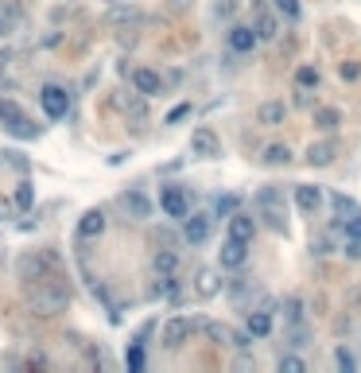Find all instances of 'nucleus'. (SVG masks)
<instances>
[{"instance_id":"obj_1","label":"nucleus","mask_w":361,"mask_h":373,"mask_svg":"<svg viewBox=\"0 0 361 373\" xmlns=\"http://www.w3.org/2000/svg\"><path fill=\"white\" fill-rule=\"evenodd\" d=\"M23 303H28V311L35 315V319H55V315H62L70 308V288H67L62 276H51V272H47L39 284L23 288Z\"/></svg>"},{"instance_id":"obj_2","label":"nucleus","mask_w":361,"mask_h":373,"mask_svg":"<svg viewBox=\"0 0 361 373\" xmlns=\"http://www.w3.org/2000/svg\"><path fill=\"white\" fill-rule=\"evenodd\" d=\"M257 210H260V218H265L276 234H288V202H284V190L276 183L257 190Z\"/></svg>"},{"instance_id":"obj_3","label":"nucleus","mask_w":361,"mask_h":373,"mask_svg":"<svg viewBox=\"0 0 361 373\" xmlns=\"http://www.w3.org/2000/svg\"><path fill=\"white\" fill-rule=\"evenodd\" d=\"M202 330H206V338H210V342H214V346H226V350H245V346L252 342L249 327H245V330H233L229 323H221V319L202 323Z\"/></svg>"},{"instance_id":"obj_4","label":"nucleus","mask_w":361,"mask_h":373,"mask_svg":"<svg viewBox=\"0 0 361 373\" xmlns=\"http://www.w3.org/2000/svg\"><path fill=\"white\" fill-rule=\"evenodd\" d=\"M0 121H4L8 132H16V136H23V140H35L39 136V124H31V117L12 102V97H0Z\"/></svg>"},{"instance_id":"obj_5","label":"nucleus","mask_w":361,"mask_h":373,"mask_svg":"<svg viewBox=\"0 0 361 373\" xmlns=\"http://www.w3.org/2000/svg\"><path fill=\"white\" fill-rule=\"evenodd\" d=\"M194 330H202L199 319H191V315H175V319L163 323V346H167V350H179V346H187L194 338Z\"/></svg>"},{"instance_id":"obj_6","label":"nucleus","mask_w":361,"mask_h":373,"mask_svg":"<svg viewBox=\"0 0 361 373\" xmlns=\"http://www.w3.org/2000/svg\"><path fill=\"white\" fill-rule=\"evenodd\" d=\"M214 210H194L183 218V242L187 245H206L210 234H214Z\"/></svg>"},{"instance_id":"obj_7","label":"nucleus","mask_w":361,"mask_h":373,"mask_svg":"<svg viewBox=\"0 0 361 373\" xmlns=\"http://www.w3.org/2000/svg\"><path fill=\"white\" fill-rule=\"evenodd\" d=\"M117 206H121V214H125V218H133V222H148V218H152V210H155L152 198H148L144 190H136V187L121 190Z\"/></svg>"},{"instance_id":"obj_8","label":"nucleus","mask_w":361,"mask_h":373,"mask_svg":"<svg viewBox=\"0 0 361 373\" xmlns=\"http://www.w3.org/2000/svg\"><path fill=\"white\" fill-rule=\"evenodd\" d=\"M51 272V261L39 253H20V261H16V280H20L23 288L28 284H39V280Z\"/></svg>"},{"instance_id":"obj_9","label":"nucleus","mask_w":361,"mask_h":373,"mask_svg":"<svg viewBox=\"0 0 361 373\" xmlns=\"http://www.w3.org/2000/svg\"><path fill=\"white\" fill-rule=\"evenodd\" d=\"M39 105H43L47 121H62L70 113V94L67 86H43L39 90Z\"/></svg>"},{"instance_id":"obj_10","label":"nucleus","mask_w":361,"mask_h":373,"mask_svg":"<svg viewBox=\"0 0 361 373\" xmlns=\"http://www.w3.org/2000/svg\"><path fill=\"white\" fill-rule=\"evenodd\" d=\"M272 323H276V300L257 303V308L245 315V327H249L252 338H268V335H272Z\"/></svg>"},{"instance_id":"obj_11","label":"nucleus","mask_w":361,"mask_h":373,"mask_svg":"<svg viewBox=\"0 0 361 373\" xmlns=\"http://www.w3.org/2000/svg\"><path fill=\"white\" fill-rule=\"evenodd\" d=\"M160 206H163V214H167V218H175V222H183L187 214H191V198H187V190L175 187V183H167V187L160 190Z\"/></svg>"},{"instance_id":"obj_12","label":"nucleus","mask_w":361,"mask_h":373,"mask_svg":"<svg viewBox=\"0 0 361 373\" xmlns=\"http://www.w3.org/2000/svg\"><path fill=\"white\" fill-rule=\"evenodd\" d=\"M245 261H249V242L229 237V242L221 245V253H218V264H221V269H229V272H241Z\"/></svg>"},{"instance_id":"obj_13","label":"nucleus","mask_w":361,"mask_h":373,"mask_svg":"<svg viewBox=\"0 0 361 373\" xmlns=\"http://www.w3.org/2000/svg\"><path fill=\"white\" fill-rule=\"evenodd\" d=\"M128 78H133V90L144 97H155L163 94V78L152 70V66H136V70H128Z\"/></svg>"},{"instance_id":"obj_14","label":"nucleus","mask_w":361,"mask_h":373,"mask_svg":"<svg viewBox=\"0 0 361 373\" xmlns=\"http://www.w3.org/2000/svg\"><path fill=\"white\" fill-rule=\"evenodd\" d=\"M191 152H194V156H206V160H218V156H221V140H218V132H214V129H194V136H191Z\"/></svg>"},{"instance_id":"obj_15","label":"nucleus","mask_w":361,"mask_h":373,"mask_svg":"<svg viewBox=\"0 0 361 373\" xmlns=\"http://www.w3.org/2000/svg\"><path fill=\"white\" fill-rule=\"evenodd\" d=\"M323 198L326 195H323V187H318V183H299V187L291 190V202L299 206L303 214H315L318 206H323Z\"/></svg>"},{"instance_id":"obj_16","label":"nucleus","mask_w":361,"mask_h":373,"mask_svg":"<svg viewBox=\"0 0 361 373\" xmlns=\"http://www.w3.org/2000/svg\"><path fill=\"white\" fill-rule=\"evenodd\" d=\"M221 288H226V280H221L218 269H199L194 272V292H199V300H214Z\"/></svg>"},{"instance_id":"obj_17","label":"nucleus","mask_w":361,"mask_h":373,"mask_svg":"<svg viewBox=\"0 0 361 373\" xmlns=\"http://www.w3.org/2000/svg\"><path fill=\"white\" fill-rule=\"evenodd\" d=\"M226 43H229V51H233V55H249L260 39H257V31H252V28L233 23V28H229V36H226Z\"/></svg>"},{"instance_id":"obj_18","label":"nucleus","mask_w":361,"mask_h":373,"mask_svg":"<svg viewBox=\"0 0 361 373\" xmlns=\"http://www.w3.org/2000/svg\"><path fill=\"white\" fill-rule=\"evenodd\" d=\"M105 226H109V222H105V210H86L78 218V237L82 242H94V237L105 234Z\"/></svg>"},{"instance_id":"obj_19","label":"nucleus","mask_w":361,"mask_h":373,"mask_svg":"<svg viewBox=\"0 0 361 373\" xmlns=\"http://www.w3.org/2000/svg\"><path fill=\"white\" fill-rule=\"evenodd\" d=\"M252 31H257L260 43H272V39L280 36V16L268 12V8H260V12H257V23H252Z\"/></svg>"},{"instance_id":"obj_20","label":"nucleus","mask_w":361,"mask_h":373,"mask_svg":"<svg viewBox=\"0 0 361 373\" xmlns=\"http://www.w3.org/2000/svg\"><path fill=\"white\" fill-rule=\"evenodd\" d=\"M334 156H338V148H334L331 140H315V144L307 148V156H303V160H307L311 168H331Z\"/></svg>"},{"instance_id":"obj_21","label":"nucleus","mask_w":361,"mask_h":373,"mask_svg":"<svg viewBox=\"0 0 361 373\" xmlns=\"http://www.w3.org/2000/svg\"><path fill=\"white\" fill-rule=\"evenodd\" d=\"M179 264H183V256H179L175 249H155L152 253V272H167V276H175Z\"/></svg>"},{"instance_id":"obj_22","label":"nucleus","mask_w":361,"mask_h":373,"mask_svg":"<svg viewBox=\"0 0 361 373\" xmlns=\"http://www.w3.org/2000/svg\"><path fill=\"white\" fill-rule=\"evenodd\" d=\"M229 237H241V242H252L257 237V222L249 218V214L237 210L233 218H229Z\"/></svg>"},{"instance_id":"obj_23","label":"nucleus","mask_w":361,"mask_h":373,"mask_svg":"<svg viewBox=\"0 0 361 373\" xmlns=\"http://www.w3.org/2000/svg\"><path fill=\"white\" fill-rule=\"evenodd\" d=\"M260 160L272 163V168H288V163H291V148L288 144H268L265 152H260Z\"/></svg>"},{"instance_id":"obj_24","label":"nucleus","mask_w":361,"mask_h":373,"mask_svg":"<svg viewBox=\"0 0 361 373\" xmlns=\"http://www.w3.org/2000/svg\"><path fill=\"white\" fill-rule=\"evenodd\" d=\"M12 202H16V210L20 214L31 210V202H35V187H31V179H20V187L12 190Z\"/></svg>"},{"instance_id":"obj_25","label":"nucleus","mask_w":361,"mask_h":373,"mask_svg":"<svg viewBox=\"0 0 361 373\" xmlns=\"http://www.w3.org/2000/svg\"><path fill=\"white\" fill-rule=\"evenodd\" d=\"M284 117H288L284 102H265V105L257 109V121H260V124H284Z\"/></svg>"},{"instance_id":"obj_26","label":"nucleus","mask_w":361,"mask_h":373,"mask_svg":"<svg viewBox=\"0 0 361 373\" xmlns=\"http://www.w3.org/2000/svg\"><path fill=\"white\" fill-rule=\"evenodd\" d=\"M128 369L133 373L148 369V342H140V338H133V346H128Z\"/></svg>"},{"instance_id":"obj_27","label":"nucleus","mask_w":361,"mask_h":373,"mask_svg":"<svg viewBox=\"0 0 361 373\" xmlns=\"http://www.w3.org/2000/svg\"><path fill=\"white\" fill-rule=\"evenodd\" d=\"M338 124H342V113L334 109V105H331V109H326V105H323V109H315V129H323V132H334V129H338Z\"/></svg>"},{"instance_id":"obj_28","label":"nucleus","mask_w":361,"mask_h":373,"mask_svg":"<svg viewBox=\"0 0 361 373\" xmlns=\"http://www.w3.org/2000/svg\"><path fill=\"white\" fill-rule=\"evenodd\" d=\"M331 206H334V214H338V218H350V214H357V210H361L354 198H350V195H338V190L331 195Z\"/></svg>"},{"instance_id":"obj_29","label":"nucleus","mask_w":361,"mask_h":373,"mask_svg":"<svg viewBox=\"0 0 361 373\" xmlns=\"http://www.w3.org/2000/svg\"><path fill=\"white\" fill-rule=\"evenodd\" d=\"M12 28H16V4L12 0H0V39L12 36Z\"/></svg>"},{"instance_id":"obj_30","label":"nucleus","mask_w":361,"mask_h":373,"mask_svg":"<svg viewBox=\"0 0 361 373\" xmlns=\"http://www.w3.org/2000/svg\"><path fill=\"white\" fill-rule=\"evenodd\" d=\"M249 288H252V276H245V272L229 280V296H233V303H237V300H245V296H249Z\"/></svg>"},{"instance_id":"obj_31","label":"nucleus","mask_w":361,"mask_h":373,"mask_svg":"<svg viewBox=\"0 0 361 373\" xmlns=\"http://www.w3.org/2000/svg\"><path fill=\"white\" fill-rule=\"evenodd\" d=\"M295 86L315 90L318 86V70H315V66H299V70H295Z\"/></svg>"},{"instance_id":"obj_32","label":"nucleus","mask_w":361,"mask_h":373,"mask_svg":"<svg viewBox=\"0 0 361 373\" xmlns=\"http://www.w3.org/2000/svg\"><path fill=\"white\" fill-rule=\"evenodd\" d=\"M311 342V330L303 327V323H291V330H288V346H295V350H299V346H307Z\"/></svg>"},{"instance_id":"obj_33","label":"nucleus","mask_w":361,"mask_h":373,"mask_svg":"<svg viewBox=\"0 0 361 373\" xmlns=\"http://www.w3.org/2000/svg\"><path fill=\"white\" fill-rule=\"evenodd\" d=\"M214 214H218V218H233V214H237V198L233 195H218Z\"/></svg>"},{"instance_id":"obj_34","label":"nucleus","mask_w":361,"mask_h":373,"mask_svg":"<svg viewBox=\"0 0 361 373\" xmlns=\"http://www.w3.org/2000/svg\"><path fill=\"white\" fill-rule=\"evenodd\" d=\"M272 4H276V12L288 16V20H299V16H303V4H299V0H272Z\"/></svg>"},{"instance_id":"obj_35","label":"nucleus","mask_w":361,"mask_h":373,"mask_svg":"<svg viewBox=\"0 0 361 373\" xmlns=\"http://www.w3.org/2000/svg\"><path fill=\"white\" fill-rule=\"evenodd\" d=\"M280 373H307V362L299 358V354H288V358H280Z\"/></svg>"},{"instance_id":"obj_36","label":"nucleus","mask_w":361,"mask_h":373,"mask_svg":"<svg viewBox=\"0 0 361 373\" xmlns=\"http://www.w3.org/2000/svg\"><path fill=\"white\" fill-rule=\"evenodd\" d=\"M140 20V16L133 12V8H117V12H109V23L113 28H121V23H136Z\"/></svg>"},{"instance_id":"obj_37","label":"nucleus","mask_w":361,"mask_h":373,"mask_svg":"<svg viewBox=\"0 0 361 373\" xmlns=\"http://www.w3.org/2000/svg\"><path fill=\"white\" fill-rule=\"evenodd\" d=\"M342 234H346V237H361V210L350 214V218L342 222Z\"/></svg>"},{"instance_id":"obj_38","label":"nucleus","mask_w":361,"mask_h":373,"mask_svg":"<svg viewBox=\"0 0 361 373\" xmlns=\"http://www.w3.org/2000/svg\"><path fill=\"white\" fill-rule=\"evenodd\" d=\"M334 358H338V366L346 369V373H354L357 369V362H354V354L346 350V346H338V350H334Z\"/></svg>"},{"instance_id":"obj_39","label":"nucleus","mask_w":361,"mask_h":373,"mask_svg":"<svg viewBox=\"0 0 361 373\" xmlns=\"http://www.w3.org/2000/svg\"><path fill=\"white\" fill-rule=\"evenodd\" d=\"M338 74H342L346 82H357V78H361V63H357V59H346V63H342V70H338Z\"/></svg>"},{"instance_id":"obj_40","label":"nucleus","mask_w":361,"mask_h":373,"mask_svg":"<svg viewBox=\"0 0 361 373\" xmlns=\"http://www.w3.org/2000/svg\"><path fill=\"white\" fill-rule=\"evenodd\" d=\"M284 311L291 323H303V300H284Z\"/></svg>"},{"instance_id":"obj_41","label":"nucleus","mask_w":361,"mask_h":373,"mask_svg":"<svg viewBox=\"0 0 361 373\" xmlns=\"http://www.w3.org/2000/svg\"><path fill=\"white\" fill-rule=\"evenodd\" d=\"M295 105H299V109L315 105V94H311V90H299V86H295Z\"/></svg>"},{"instance_id":"obj_42","label":"nucleus","mask_w":361,"mask_h":373,"mask_svg":"<svg viewBox=\"0 0 361 373\" xmlns=\"http://www.w3.org/2000/svg\"><path fill=\"white\" fill-rule=\"evenodd\" d=\"M315 253H338L334 237H315Z\"/></svg>"},{"instance_id":"obj_43","label":"nucleus","mask_w":361,"mask_h":373,"mask_svg":"<svg viewBox=\"0 0 361 373\" xmlns=\"http://www.w3.org/2000/svg\"><path fill=\"white\" fill-rule=\"evenodd\" d=\"M187 113H191V105H175V109L167 113V124H179V121H187Z\"/></svg>"},{"instance_id":"obj_44","label":"nucleus","mask_w":361,"mask_h":373,"mask_svg":"<svg viewBox=\"0 0 361 373\" xmlns=\"http://www.w3.org/2000/svg\"><path fill=\"white\" fill-rule=\"evenodd\" d=\"M346 256L350 261H361V237H350L346 242Z\"/></svg>"},{"instance_id":"obj_45","label":"nucleus","mask_w":361,"mask_h":373,"mask_svg":"<svg viewBox=\"0 0 361 373\" xmlns=\"http://www.w3.org/2000/svg\"><path fill=\"white\" fill-rule=\"evenodd\" d=\"M12 214H16V202L12 198H0V222H8Z\"/></svg>"},{"instance_id":"obj_46","label":"nucleus","mask_w":361,"mask_h":373,"mask_svg":"<svg viewBox=\"0 0 361 373\" xmlns=\"http://www.w3.org/2000/svg\"><path fill=\"white\" fill-rule=\"evenodd\" d=\"M214 12H218V20H226V16L233 12V0H218V4H214Z\"/></svg>"},{"instance_id":"obj_47","label":"nucleus","mask_w":361,"mask_h":373,"mask_svg":"<svg viewBox=\"0 0 361 373\" xmlns=\"http://www.w3.org/2000/svg\"><path fill=\"white\" fill-rule=\"evenodd\" d=\"M8 66H12V51H4V55H0V78L8 74Z\"/></svg>"}]
</instances>
